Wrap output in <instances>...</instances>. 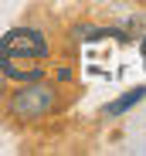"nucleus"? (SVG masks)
I'll use <instances>...</instances> for the list:
<instances>
[{
    "label": "nucleus",
    "mask_w": 146,
    "mask_h": 156,
    "mask_svg": "<svg viewBox=\"0 0 146 156\" xmlns=\"http://www.w3.org/2000/svg\"><path fill=\"white\" fill-rule=\"evenodd\" d=\"M51 44L37 27H14L0 37V75L14 82H37L44 78V58Z\"/></svg>",
    "instance_id": "obj_1"
},
{
    "label": "nucleus",
    "mask_w": 146,
    "mask_h": 156,
    "mask_svg": "<svg viewBox=\"0 0 146 156\" xmlns=\"http://www.w3.org/2000/svg\"><path fill=\"white\" fill-rule=\"evenodd\" d=\"M58 109H61V92H58V85L44 82V78L27 82V85H20L17 92L7 95V119H10V122L51 119Z\"/></svg>",
    "instance_id": "obj_2"
},
{
    "label": "nucleus",
    "mask_w": 146,
    "mask_h": 156,
    "mask_svg": "<svg viewBox=\"0 0 146 156\" xmlns=\"http://www.w3.org/2000/svg\"><path fill=\"white\" fill-rule=\"evenodd\" d=\"M143 95H146V85H136L129 95H123V98H116V102H109V105L102 109L105 115H123V112H129L136 102H143Z\"/></svg>",
    "instance_id": "obj_3"
},
{
    "label": "nucleus",
    "mask_w": 146,
    "mask_h": 156,
    "mask_svg": "<svg viewBox=\"0 0 146 156\" xmlns=\"http://www.w3.org/2000/svg\"><path fill=\"white\" fill-rule=\"evenodd\" d=\"M4 92H7V85H4V75H0V98H4Z\"/></svg>",
    "instance_id": "obj_4"
},
{
    "label": "nucleus",
    "mask_w": 146,
    "mask_h": 156,
    "mask_svg": "<svg viewBox=\"0 0 146 156\" xmlns=\"http://www.w3.org/2000/svg\"><path fill=\"white\" fill-rule=\"evenodd\" d=\"M143 4H146V0H143Z\"/></svg>",
    "instance_id": "obj_5"
}]
</instances>
